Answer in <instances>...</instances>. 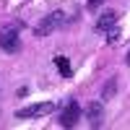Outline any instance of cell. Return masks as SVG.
I'll return each instance as SVG.
<instances>
[{
  "label": "cell",
  "mask_w": 130,
  "mask_h": 130,
  "mask_svg": "<svg viewBox=\"0 0 130 130\" xmlns=\"http://www.w3.org/2000/svg\"><path fill=\"white\" fill-rule=\"evenodd\" d=\"M112 94H115V78H112L109 83H107V89L102 91V99H109V96H112Z\"/></svg>",
  "instance_id": "8"
},
{
  "label": "cell",
  "mask_w": 130,
  "mask_h": 130,
  "mask_svg": "<svg viewBox=\"0 0 130 130\" xmlns=\"http://www.w3.org/2000/svg\"><path fill=\"white\" fill-rule=\"evenodd\" d=\"M107 39H109V42H117V39H120V31H117V29H109V37H107Z\"/></svg>",
  "instance_id": "9"
},
{
  "label": "cell",
  "mask_w": 130,
  "mask_h": 130,
  "mask_svg": "<svg viewBox=\"0 0 130 130\" xmlns=\"http://www.w3.org/2000/svg\"><path fill=\"white\" fill-rule=\"evenodd\" d=\"M99 3H102V0H89V5H91V8H96Z\"/></svg>",
  "instance_id": "10"
},
{
  "label": "cell",
  "mask_w": 130,
  "mask_h": 130,
  "mask_svg": "<svg viewBox=\"0 0 130 130\" xmlns=\"http://www.w3.org/2000/svg\"><path fill=\"white\" fill-rule=\"evenodd\" d=\"M117 10H104L102 13V18L96 21V31H109V29H115L117 26Z\"/></svg>",
  "instance_id": "6"
},
{
  "label": "cell",
  "mask_w": 130,
  "mask_h": 130,
  "mask_svg": "<svg viewBox=\"0 0 130 130\" xmlns=\"http://www.w3.org/2000/svg\"><path fill=\"white\" fill-rule=\"evenodd\" d=\"M81 115H83L81 104L75 102V99H70V102H68V104H65L62 109H60V120H57V122H60L62 127H73L75 122L81 120Z\"/></svg>",
  "instance_id": "1"
},
{
  "label": "cell",
  "mask_w": 130,
  "mask_h": 130,
  "mask_svg": "<svg viewBox=\"0 0 130 130\" xmlns=\"http://www.w3.org/2000/svg\"><path fill=\"white\" fill-rule=\"evenodd\" d=\"M52 62H55V68L62 73V78H70V62H68V57L55 55V57H52Z\"/></svg>",
  "instance_id": "7"
},
{
  "label": "cell",
  "mask_w": 130,
  "mask_h": 130,
  "mask_svg": "<svg viewBox=\"0 0 130 130\" xmlns=\"http://www.w3.org/2000/svg\"><path fill=\"white\" fill-rule=\"evenodd\" d=\"M86 117H89L91 127H102V122H104V104L102 102H89L86 104Z\"/></svg>",
  "instance_id": "5"
},
{
  "label": "cell",
  "mask_w": 130,
  "mask_h": 130,
  "mask_svg": "<svg viewBox=\"0 0 130 130\" xmlns=\"http://www.w3.org/2000/svg\"><path fill=\"white\" fill-rule=\"evenodd\" d=\"M125 65H130V52H127V57H125Z\"/></svg>",
  "instance_id": "11"
},
{
  "label": "cell",
  "mask_w": 130,
  "mask_h": 130,
  "mask_svg": "<svg viewBox=\"0 0 130 130\" xmlns=\"http://www.w3.org/2000/svg\"><path fill=\"white\" fill-rule=\"evenodd\" d=\"M55 109V104L52 102H39V104H29L24 107V109H18L16 112V120H31V117H42V115H47Z\"/></svg>",
  "instance_id": "4"
},
{
  "label": "cell",
  "mask_w": 130,
  "mask_h": 130,
  "mask_svg": "<svg viewBox=\"0 0 130 130\" xmlns=\"http://www.w3.org/2000/svg\"><path fill=\"white\" fill-rule=\"evenodd\" d=\"M65 13H60V10H55V13H50V16H44V21L37 26V37H47V34H52L55 29H60V26H65Z\"/></svg>",
  "instance_id": "3"
},
{
  "label": "cell",
  "mask_w": 130,
  "mask_h": 130,
  "mask_svg": "<svg viewBox=\"0 0 130 130\" xmlns=\"http://www.w3.org/2000/svg\"><path fill=\"white\" fill-rule=\"evenodd\" d=\"M18 47H21L18 26H5V29H0V50H5V52H18Z\"/></svg>",
  "instance_id": "2"
}]
</instances>
